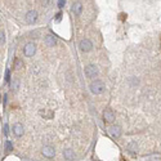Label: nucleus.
<instances>
[{
  "instance_id": "obj_21",
  "label": "nucleus",
  "mask_w": 161,
  "mask_h": 161,
  "mask_svg": "<svg viewBox=\"0 0 161 161\" xmlns=\"http://www.w3.org/2000/svg\"><path fill=\"white\" fill-rule=\"evenodd\" d=\"M4 134H5V135L8 134V125H6V124L4 125Z\"/></svg>"
},
{
  "instance_id": "obj_14",
  "label": "nucleus",
  "mask_w": 161,
  "mask_h": 161,
  "mask_svg": "<svg viewBox=\"0 0 161 161\" xmlns=\"http://www.w3.org/2000/svg\"><path fill=\"white\" fill-rule=\"evenodd\" d=\"M14 69H16V70L23 69V62H22V61H21L19 58H17L16 61H14Z\"/></svg>"
},
{
  "instance_id": "obj_17",
  "label": "nucleus",
  "mask_w": 161,
  "mask_h": 161,
  "mask_svg": "<svg viewBox=\"0 0 161 161\" xmlns=\"http://www.w3.org/2000/svg\"><path fill=\"white\" fill-rule=\"evenodd\" d=\"M51 1L52 0H40V3H41V6H44V8H46L49 4H51Z\"/></svg>"
},
{
  "instance_id": "obj_4",
  "label": "nucleus",
  "mask_w": 161,
  "mask_h": 161,
  "mask_svg": "<svg viewBox=\"0 0 161 161\" xmlns=\"http://www.w3.org/2000/svg\"><path fill=\"white\" fill-rule=\"evenodd\" d=\"M79 48H80L81 52L88 53L93 49V43L89 39H83V40H80V43H79Z\"/></svg>"
},
{
  "instance_id": "obj_2",
  "label": "nucleus",
  "mask_w": 161,
  "mask_h": 161,
  "mask_svg": "<svg viewBox=\"0 0 161 161\" xmlns=\"http://www.w3.org/2000/svg\"><path fill=\"white\" fill-rule=\"evenodd\" d=\"M84 74L88 79H95L99 74L98 67H97L95 64H88V66H85V69H84Z\"/></svg>"
},
{
  "instance_id": "obj_20",
  "label": "nucleus",
  "mask_w": 161,
  "mask_h": 161,
  "mask_svg": "<svg viewBox=\"0 0 161 161\" xmlns=\"http://www.w3.org/2000/svg\"><path fill=\"white\" fill-rule=\"evenodd\" d=\"M64 4H66V0H58V8L59 9H62L64 6Z\"/></svg>"
},
{
  "instance_id": "obj_7",
  "label": "nucleus",
  "mask_w": 161,
  "mask_h": 161,
  "mask_svg": "<svg viewBox=\"0 0 161 161\" xmlns=\"http://www.w3.org/2000/svg\"><path fill=\"white\" fill-rule=\"evenodd\" d=\"M103 119H105L106 123H113V121H115V113H113V111L111 108L105 110V112H103Z\"/></svg>"
},
{
  "instance_id": "obj_15",
  "label": "nucleus",
  "mask_w": 161,
  "mask_h": 161,
  "mask_svg": "<svg viewBox=\"0 0 161 161\" xmlns=\"http://www.w3.org/2000/svg\"><path fill=\"white\" fill-rule=\"evenodd\" d=\"M12 88L14 90H17V89L19 88V80L18 79H13V83H12Z\"/></svg>"
},
{
  "instance_id": "obj_8",
  "label": "nucleus",
  "mask_w": 161,
  "mask_h": 161,
  "mask_svg": "<svg viewBox=\"0 0 161 161\" xmlns=\"http://www.w3.org/2000/svg\"><path fill=\"white\" fill-rule=\"evenodd\" d=\"M13 134L16 135V137H22L25 134V129H23V125L19 124V123H16L13 125Z\"/></svg>"
},
{
  "instance_id": "obj_6",
  "label": "nucleus",
  "mask_w": 161,
  "mask_h": 161,
  "mask_svg": "<svg viewBox=\"0 0 161 161\" xmlns=\"http://www.w3.org/2000/svg\"><path fill=\"white\" fill-rule=\"evenodd\" d=\"M41 153L45 157H48V159H52V157H54V155H56V149H54V147H52V146H44V147L41 148Z\"/></svg>"
},
{
  "instance_id": "obj_11",
  "label": "nucleus",
  "mask_w": 161,
  "mask_h": 161,
  "mask_svg": "<svg viewBox=\"0 0 161 161\" xmlns=\"http://www.w3.org/2000/svg\"><path fill=\"white\" fill-rule=\"evenodd\" d=\"M44 41H45V45H48V46H54L57 44V39L53 35H46Z\"/></svg>"
},
{
  "instance_id": "obj_22",
  "label": "nucleus",
  "mask_w": 161,
  "mask_h": 161,
  "mask_svg": "<svg viewBox=\"0 0 161 161\" xmlns=\"http://www.w3.org/2000/svg\"><path fill=\"white\" fill-rule=\"evenodd\" d=\"M61 17H62V13H58V14H57V21H59Z\"/></svg>"
},
{
  "instance_id": "obj_3",
  "label": "nucleus",
  "mask_w": 161,
  "mask_h": 161,
  "mask_svg": "<svg viewBox=\"0 0 161 161\" xmlns=\"http://www.w3.org/2000/svg\"><path fill=\"white\" fill-rule=\"evenodd\" d=\"M35 53H36V45L34 43H27L23 46V54L26 57H34Z\"/></svg>"
},
{
  "instance_id": "obj_9",
  "label": "nucleus",
  "mask_w": 161,
  "mask_h": 161,
  "mask_svg": "<svg viewBox=\"0 0 161 161\" xmlns=\"http://www.w3.org/2000/svg\"><path fill=\"white\" fill-rule=\"evenodd\" d=\"M108 133L112 135L113 138H119L121 135V128L119 125H112V126H110V129H108Z\"/></svg>"
},
{
  "instance_id": "obj_1",
  "label": "nucleus",
  "mask_w": 161,
  "mask_h": 161,
  "mask_svg": "<svg viewBox=\"0 0 161 161\" xmlns=\"http://www.w3.org/2000/svg\"><path fill=\"white\" fill-rule=\"evenodd\" d=\"M89 89H90L93 94H102L106 90V85L101 80H93L90 85H89Z\"/></svg>"
},
{
  "instance_id": "obj_18",
  "label": "nucleus",
  "mask_w": 161,
  "mask_h": 161,
  "mask_svg": "<svg viewBox=\"0 0 161 161\" xmlns=\"http://www.w3.org/2000/svg\"><path fill=\"white\" fill-rule=\"evenodd\" d=\"M0 38H1V39H0V44H4V43H5V35H4V31H1V32H0Z\"/></svg>"
},
{
  "instance_id": "obj_13",
  "label": "nucleus",
  "mask_w": 161,
  "mask_h": 161,
  "mask_svg": "<svg viewBox=\"0 0 161 161\" xmlns=\"http://www.w3.org/2000/svg\"><path fill=\"white\" fill-rule=\"evenodd\" d=\"M137 149H138V147H137V143L135 142H130L128 144V151H130L131 153H134Z\"/></svg>"
},
{
  "instance_id": "obj_19",
  "label": "nucleus",
  "mask_w": 161,
  "mask_h": 161,
  "mask_svg": "<svg viewBox=\"0 0 161 161\" xmlns=\"http://www.w3.org/2000/svg\"><path fill=\"white\" fill-rule=\"evenodd\" d=\"M9 80H10V71L6 70L5 71V83H9Z\"/></svg>"
},
{
  "instance_id": "obj_10",
  "label": "nucleus",
  "mask_w": 161,
  "mask_h": 161,
  "mask_svg": "<svg viewBox=\"0 0 161 161\" xmlns=\"http://www.w3.org/2000/svg\"><path fill=\"white\" fill-rule=\"evenodd\" d=\"M81 12H83V4L81 3H74L72 4V13L75 16H80Z\"/></svg>"
},
{
  "instance_id": "obj_16",
  "label": "nucleus",
  "mask_w": 161,
  "mask_h": 161,
  "mask_svg": "<svg viewBox=\"0 0 161 161\" xmlns=\"http://www.w3.org/2000/svg\"><path fill=\"white\" fill-rule=\"evenodd\" d=\"M5 149L6 151H12L13 149V144L10 141H5Z\"/></svg>"
},
{
  "instance_id": "obj_5",
  "label": "nucleus",
  "mask_w": 161,
  "mask_h": 161,
  "mask_svg": "<svg viewBox=\"0 0 161 161\" xmlns=\"http://www.w3.org/2000/svg\"><path fill=\"white\" fill-rule=\"evenodd\" d=\"M38 16H39V14H38L36 10H28V12L26 13L25 19H26V22L28 25H34L38 21Z\"/></svg>"
},
{
  "instance_id": "obj_12",
  "label": "nucleus",
  "mask_w": 161,
  "mask_h": 161,
  "mask_svg": "<svg viewBox=\"0 0 161 161\" xmlns=\"http://www.w3.org/2000/svg\"><path fill=\"white\" fill-rule=\"evenodd\" d=\"M63 156H64V159L66 160H75V157H76V155H75V152L72 151V149H64L63 151Z\"/></svg>"
}]
</instances>
